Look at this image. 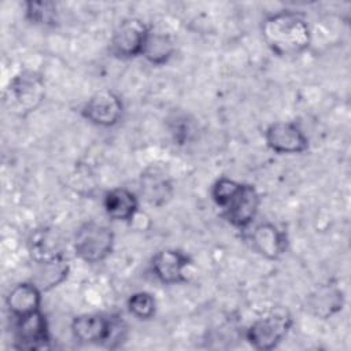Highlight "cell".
I'll list each match as a JSON object with an SVG mask.
<instances>
[{"mask_svg":"<svg viewBox=\"0 0 351 351\" xmlns=\"http://www.w3.org/2000/svg\"><path fill=\"white\" fill-rule=\"evenodd\" d=\"M261 32L266 45L278 56L299 55L311 44L308 21L295 10H281L265 16Z\"/></svg>","mask_w":351,"mask_h":351,"instance_id":"6da1fadb","label":"cell"},{"mask_svg":"<svg viewBox=\"0 0 351 351\" xmlns=\"http://www.w3.org/2000/svg\"><path fill=\"white\" fill-rule=\"evenodd\" d=\"M45 97V84L43 77L32 70H23L15 74L4 89L5 110L18 117L25 118L40 107Z\"/></svg>","mask_w":351,"mask_h":351,"instance_id":"7a4b0ae2","label":"cell"},{"mask_svg":"<svg viewBox=\"0 0 351 351\" xmlns=\"http://www.w3.org/2000/svg\"><path fill=\"white\" fill-rule=\"evenodd\" d=\"M114 232L107 225L89 221L82 223L74 234L75 255L88 263L104 261L114 248Z\"/></svg>","mask_w":351,"mask_h":351,"instance_id":"3957f363","label":"cell"},{"mask_svg":"<svg viewBox=\"0 0 351 351\" xmlns=\"http://www.w3.org/2000/svg\"><path fill=\"white\" fill-rule=\"evenodd\" d=\"M292 315L287 308L276 307L255 319L247 329L245 337L256 350H273L287 336L292 326Z\"/></svg>","mask_w":351,"mask_h":351,"instance_id":"277c9868","label":"cell"},{"mask_svg":"<svg viewBox=\"0 0 351 351\" xmlns=\"http://www.w3.org/2000/svg\"><path fill=\"white\" fill-rule=\"evenodd\" d=\"M149 27L138 18H126L114 29L110 38V52L119 59L143 55Z\"/></svg>","mask_w":351,"mask_h":351,"instance_id":"5b68a950","label":"cell"},{"mask_svg":"<svg viewBox=\"0 0 351 351\" xmlns=\"http://www.w3.org/2000/svg\"><path fill=\"white\" fill-rule=\"evenodd\" d=\"M123 114L122 99L110 89L93 93L81 110V115L90 123L101 128L117 125Z\"/></svg>","mask_w":351,"mask_h":351,"instance_id":"8992f818","label":"cell"},{"mask_svg":"<svg viewBox=\"0 0 351 351\" xmlns=\"http://www.w3.org/2000/svg\"><path fill=\"white\" fill-rule=\"evenodd\" d=\"M265 141L276 154H302L308 148V137L295 122L277 121L265 130Z\"/></svg>","mask_w":351,"mask_h":351,"instance_id":"52a82bcc","label":"cell"},{"mask_svg":"<svg viewBox=\"0 0 351 351\" xmlns=\"http://www.w3.org/2000/svg\"><path fill=\"white\" fill-rule=\"evenodd\" d=\"M51 336L48 322L41 310L25 317L15 318L14 346L19 350H44L49 348Z\"/></svg>","mask_w":351,"mask_h":351,"instance_id":"ba28073f","label":"cell"},{"mask_svg":"<svg viewBox=\"0 0 351 351\" xmlns=\"http://www.w3.org/2000/svg\"><path fill=\"white\" fill-rule=\"evenodd\" d=\"M259 204L261 197L255 186L241 182L239 191L222 207L223 217L236 229H245L255 219Z\"/></svg>","mask_w":351,"mask_h":351,"instance_id":"9c48e42d","label":"cell"},{"mask_svg":"<svg viewBox=\"0 0 351 351\" xmlns=\"http://www.w3.org/2000/svg\"><path fill=\"white\" fill-rule=\"evenodd\" d=\"M192 265V259L181 250L165 248L158 251L151 259L154 276L163 284H181L186 281L185 269Z\"/></svg>","mask_w":351,"mask_h":351,"instance_id":"30bf717a","label":"cell"},{"mask_svg":"<svg viewBox=\"0 0 351 351\" xmlns=\"http://www.w3.org/2000/svg\"><path fill=\"white\" fill-rule=\"evenodd\" d=\"M118 321L101 314H82L71 321V333L81 343L110 344Z\"/></svg>","mask_w":351,"mask_h":351,"instance_id":"8fae6325","label":"cell"},{"mask_svg":"<svg viewBox=\"0 0 351 351\" xmlns=\"http://www.w3.org/2000/svg\"><path fill=\"white\" fill-rule=\"evenodd\" d=\"M252 248L269 261L278 259L287 250L288 237L284 230L271 222L258 223L251 232Z\"/></svg>","mask_w":351,"mask_h":351,"instance_id":"7c38bea8","label":"cell"},{"mask_svg":"<svg viewBox=\"0 0 351 351\" xmlns=\"http://www.w3.org/2000/svg\"><path fill=\"white\" fill-rule=\"evenodd\" d=\"M41 289L34 282H19L8 292L5 306L14 318L25 317L41 310Z\"/></svg>","mask_w":351,"mask_h":351,"instance_id":"4fadbf2b","label":"cell"},{"mask_svg":"<svg viewBox=\"0 0 351 351\" xmlns=\"http://www.w3.org/2000/svg\"><path fill=\"white\" fill-rule=\"evenodd\" d=\"M29 251L33 262L64 258L63 241L51 228L37 229L29 239Z\"/></svg>","mask_w":351,"mask_h":351,"instance_id":"5bb4252c","label":"cell"},{"mask_svg":"<svg viewBox=\"0 0 351 351\" xmlns=\"http://www.w3.org/2000/svg\"><path fill=\"white\" fill-rule=\"evenodd\" d=\"M344 304L343 291L335 284L318 287L307 299L308 310L318 318H329L341 311Z\"/></svg>","mask_w":351,"mask_h":351,"instance_id":"9a60e30c","label":"cell"},{"mask_svg":"<svg viewBox=\"0 0 351 351\" xmlns=\"http://www.w3.org/2000/svg\"><path fill=\"white\" fill-rule=\"evenodd\" d=\"M106 214L114 221H130L138 211V199L134 192L118 186L110 189L103 199Z\"/></svg>","mask_w":351,"mask_h":351,"instance_id":"2e32d148","label":"cell"},{"mask_svg":"<svg viewBox=\"0 0 351 351\" xmlns=\"http://www.w3.org/2000/svg\"><path fill=\"white\" fill-rule=\"evenodd\" d=\"M140 189L144 199L156 207L166 204L173 196V185L170 180L155 169H148L141 174Z\"/></svg>","mask_w":351,"mask_h":351,"instance_id":"e0dca14e","label":"cell"},{"mask_svg":"<svg viewBox=\"0 0 351 351\" xmlns=\"http://www.w3.org/2000/svg\"><path fill=\"white\" fill-rule=\"evenodd\" d=\"M69 271L70 265L66 258L34 262L32 282H34L41 292H47L62 284L67 278Z\"/></svg>","mask_w":351,"mask_h":351,"instance_id":"ac0fdd59","label":"cell"},{"mask_svg":"<svg viewBox=\"0 0 351 351\" xmlns=\"http://www.w3.org/2000/svg\"><path fill=\"white\" fill-rule=\"evenodd\" d=\"M174 51L176 45L170 34L149 29L141 56L154 66H162L170 60Z\"/></svg>","mask_w":351,"mask_h":351,"instance_id":"d6986e66","label":"cell"},{"mask_svg":"<svg viewBox=\"0 0 351 351\" xmlns=\"http://www.w3.org/2000/svg\"><path fill=\"white\" fill-rule=\"evenodd\" d=\"M25 15L34 23L41 26H56L59 22L58 8L53 1H26L25 3Z\"/></svg>","mask_w":351,"mask_h":351,"instance_id":"ffe728a7","label":"cell"},{"mask_svg":"<svg viewBox=\"0 0 351 351\" xmlns=\"http://www.w3.org/2000/svg\"><path fill=\"white\" fill-rule=\"evenodd\" d=\"M128 310L138 319H149L155 315L156 302L148 292H136L128 299Z\"/></svg>","mask_w":351,"mask_h":351,"instance_id":"44dd1931","label":"cell"},{"mask_svg":"<svg viewBox=\"0 0 351 351\" xmlns=\"http://www.w3.org/2000/svg\"><path fill=\"white\" fill-rule=\"evenodd\" d=\"M240 185L241 182H237L228 177L218 178L211 186V197L214 203L222 208L230 200V197L239 191Z\"/></svg>","mask_w":351,"mask_h":351,"instance_id":"7402d4cb","label":"cell"}]
</instances>
